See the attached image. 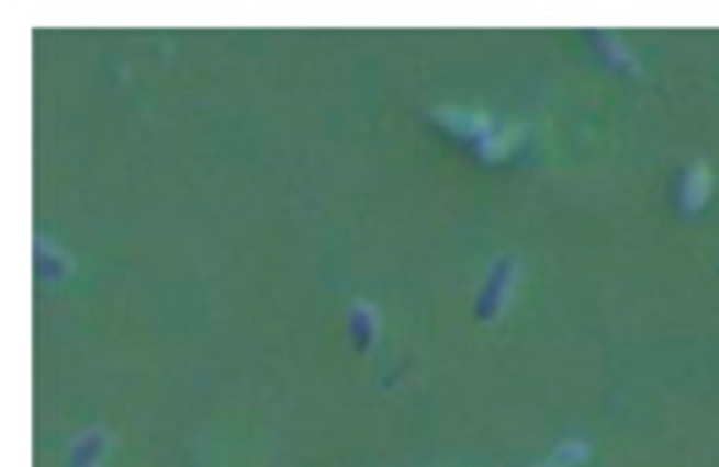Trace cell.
Returning a JSON list of instances; mask_svg holds the SVG:
<instances>
[{"mask_svg": "<svg viewBox=\"0 0 719 467\" xmlns=\"http://www.w3.org/2000/svg\"><path fill=\"white\" fill-rule=\"evenodd\" d=\"M524 134H527V126H504L499 134L492 130L484 141H480V146H484V158H487V161L507 158V153H512L515 146H519V138H524Z\"/></svg>", "mask_w": 719, "mask_h": 467, "instance_id": "3", "label": "cell"}, {"mask_svg": "<svg viewBox=\"0 0 719 467\" xmlns=\"http://www.w3.org/2000/svg\"><path fill=\"white\" fill-rule=\"evenodd\" d=\"M578 459H586V444H578V440H566L559 452H554L547 464H535V467H570V464H578Z\"/></svg>", "mask_w": 719, "mask_h": 467, "instance_id": "4", "label": "cell"}, {"mask_svg": "<svg viewBox=\"0 0 719 467\" xmlns=\"http://www.w3.org/2000/svg\"><path fill=\"white\" fill-rule=\"evenodd\" d=\"M437 118L457 134H468V138H480L484 141L492 134V118L480 111H437Z\"/></svg>", "mask_w": 719, "mask_h": 467, "instance_id": "1", "label": "cell"}, {"mask_svg": "<svg viewBox=\"0 0 719 467\" xmlns=\"http://www.w3.org/2000/svg\"><path fill=\"white\" fill-rule=\"evenodd\" d=\"M708 193H711V169L704 166V161H696V166L688 169V178H684V208H688V213L704 208Z\"/></svg>", "mask_w": 719, "mask_h": 467, "instance_id": "2", "label": "cell"}]
</instances>
